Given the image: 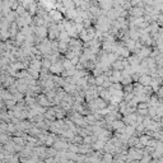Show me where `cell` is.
I'll return each mask as SVG.
<instances>
[{"instance_id":"1","label":"cell","mask_w":163,"mask_h":163,"mask_svg":"<svg viewBox=\"0 0 163 163\" xmlns=\"http://www.w3.org/2000/svg\"><path fill=\"white\" fill-rule=\"evenodd\" d=\"M49 14L51 15V18H52V19L55 21L56 23H59V22H63V21L65 19V15H64V13H61V11L57 10L56 8H54V9L49 10Z\"/></svg>"},{"instance_id":"2","label":"cell","mask_w":163,"mask_h":163,"mask_svg":"<svg viewBox=\"0 0 163 163\" xmlns=\"http://www.w3.org/2000/svg\"><path fill=\"white\" fill-rule=\"evenodd\" d=\"M64 65H63V61H57V63H54L50 68V71L52 74H56V75H61L63 71H64Z\"/></svg>"},{"instance_id":"3","label":"cell","mask_w":163,"mask_h":163,"mask_svg":"<svg viewBox=\"0 0 163 163\" xmlns=\"http://www.w3.org/2000/svg\"><path fill=\"white\" fill-rule=\"evenodd\" d=\"M144 14H145V9L144 8H140V7H131L129 9V15L131 17H144Z\"/></svg>"},{"instance_id":"4","label":"cell","mask_w":163,"mask_h":163,"mask_svg":"<svg viewBox=\"0 0 163 163\" xmlns=\"http://www.w3.org/2000/svg\"><path fill=\"white\" fill-rule=\"evenodd\" d=\"M34 34L38 36V37H42V38L47 37V36H49V27H46V26H36Z\"/></svg>"},{"instance_id":"5","label":"cell","mask_w":163,"mask_h":163,"mask_svg":"<svg viewBox=\"0 0 163 163\" xmlns=\"http://www.w3.org/2000/svg\"><path fill=\"white\" fill-rule=\"evenodd\" d=\"M152 51H153V47H152V46H145V45H144L142 49L139 50L138 55L140 56L142 59H144V57H149L150 55H152Z\"/></svg>"},{"instance_id":"6","label":"cell","mask_w":163,"mask_h":163,"mask_svg":"<svg viewBox=\"0 0 163 163\" xmlns=\"http://www.w3.org/2000/svg\"><path fill=\"white\" fill-rule=\"evenodd\" d=\"M153 80V77L149 74H143L139 78V83H142L143 86H150V83Z\"/></svg>"},{"instance_id":"7","label":"cell","mask_w":163,"mask_h":163,"mask_svg":"<svg viewBox=\"0 0 163 163\" xmlns=\"http://www.w3.org/2000/svg\"><path fill=\"white\" fill-rule=\"evenodd\" d=\"M45 117L51 120V121H55L56 120V115H55V108H54V106L49 107L47 108V111L45 112Z\"/></svg>"},{"instance_id":"8","label":"cell","mask_w":163,"mask_h":163,"mask_svg":"<svg viewBox=\"0 0 163 163\" xmlns=\"http://www.w3.org/2000/svg\"><path fill=\"white\" fill-rule=\"evenodd\" d=\"M122 79V70H113L112 77H110V80L113 82H121Z\"/></svg>"},{"instance_id":"9","label":"cell","mask_w":163,"mask_h":163,"mask_svg":"<svg viewBox=\"0 0 163 163\" xmlns=\"http://www.w3.org/2000/svg\"><path fill=\"white\" fill-rule=\"evenodd\" d=\"M128 59H129V61H130V65H140L142 57L139 56L138 54H131Z\"/></svg>"},{"instance_id":"10","label":"cell","mask_w":163,"mask_h":163,"mask_svg":"<svg viewBox=\"0 0 163 163\" xmlns=\"http://www.w3.org/2000/svg\"><path fill=\"white\" fill-rule=\"evenodd\" d=\"M69 49H70V46H69L68 42H66V41H61V40H59V51L61 52L63 55H64V54H65L66 51H68Z\"/></svg>"},{"instance_id":"11","label":"cell","mask_w":163,"mask_h":163,"mask_svg":"<svg viewBox=\"0 0 163 163\" xmlns=\"http://www.w3.org/2000/svg\"><path fill=\"white\" fill-rule=\"evenodd\" d=\"M99 97H102L103 99L110 102L111 101V97H112V93L110 92V89H108V88H105V89H102L101 92H99Z\"/></svg>"},{"instance_id":"12","label":"cell","mask_w":163,"mask_h":163,"mask_svg":"<svg viewBox=\"0 0 163 163\" xmlns=\"http://www.w3.org/2000/svg\"><path fill=\"white\" fill-rule=\"evenodd\" d=\"M105 144H106V142L98 139V140H96L94 143H92V148H93V150H103Z\"/></svg>"},{"instance_id":"13","label":"cell","mask_w":163,"mask_h":163,"mask_svg":"<svg viewBox=\"0 0 163 163\" xmlns=\"http://www.w3.org/2000/svg\"><path fill=\"white\" fill-rule=\"evenodd\" d=\"M65 56V55H64ZM63 65H64V69L65 70H69V69H74V68H77V66L71 63V60L70 59H68V57H64L63 59Z\"/></svg>"},{"instance_id":"14","label":"cell","mask_w":163,"mask_h":163,"mask_svg":"<svg viewBox=\"0 0 163 163\" xmlns=\"http://www.w3.org/2000/svg\"><path fill=\"white\" fill-rule=\"evenodd\" d=\"M5 18H7V21L9 22V23H13V22H15L17 21V18H18V13L15 10H10L9 13L5 15Z\"/></svg>"},{"instance_id":"15","label":"cell","mask_w":163,"mask_h":163,"mask_svg":"<svg viewBox=\"0 0 163 163\" xmlns=\"http://www.w3.org/2000/svg\"><path fill=\"white\" fill-rule=\"evenodd\" d=\"M38 2L36 0V2H33L31 5L28 7V13L31 14V15H36V13H37V9H38Z\"/></svg>"},{"instance_id":"16","label":"cell","mask_w":163,"mask_h":163,"mask_svg":"<svg viewBox=\"0 0 163 163\" xmlns=\"http://www.w3.org/2000/svg\"><path fill=\"white\" fill-rule=\"evenodd\" d=\"M79 37H80V40H82L83 42H89L90 40H92V38H90V36L88 34V31H87V28H84L83 31L79 33Z\"/></svg>"},{"instance_id":"17","label":"cell","mask_w":163,"mask_h":163,"mask_svg":"<svg viewBox=\"0 0 163 163\" xmlns=\"http://www.w3.org/2000/svg\"><path fill=\"white\" fill-rule=\"evenodd\" d=\"M124 63H122V60H116V61H113L112 63V69L113 70H124Z\"/></svg>"},{"instance_id":"18","label":"cell","mask_w":163,"mask_h":163,"mask_svg":"<svg viewBox=\"0 0 163 163\" xmlns=\"http://www.w3.org/2000/svg\"><path fill=\"white\" fill-rule=\"evenodd\" d=\"M126 124L124 122V120H115V121L112 122V129H113V131L115 130H117V129H121V128H124Z\"/></svg>"},{"instance_id":"19","label":"cell","mask_w":163,"mask_h":163,"mask_svg":"<svg viewBox=\"0 0 163 163\" xmlns=\"http://www.w3.org/2000/svg\"><path fill=\"white\" fill-rule=\"evenodd\" d=\"M61 2H63L64 7H65L66 9H75V8H77L74 0H61Z\"/></svg>"},{"instance_id":"20","label":"cell","mask_w":163,"mask_h":163,"mask_svg":"<svg viewBox=\"0 0 163 163\" xmlns=\"http://www.w3.org/2000/svg\"><path fill=\"white\" fill-rule=\"evenodd\" d=\"M113 161H115V155H113L112 153H107V152H105L103 155H102V162L108 163V162H113Z\"/></svg>"},{"instance_id":"21","label":"cell","mask_w":163,"mask_h":163,"mask_svg":"<svg viewBox=\"0 0 163 163\" xmlns=\"http://www.w3.org/2000/svg\"><path fill=\"white\" fill-rule=\"evenodd\" d=\"M70 34H69V32L68 31H61L60 32V36H59V40H61V41H66L69 44L70 42Z\"/></svg>"},{"instance_id":"22","label":"cell","mask_w":163,"mask_h":163,"mask_svg":"<svg viewBox=\"0 0 163 163\" xmlns=\"http://www.w3.org/2000/svg\"><path fill=\"white\" fill-rule=\"evenodd\" d=\"M125 130H126V134H128L129 136L135 135V132H136V128H135L134 125H126L125 126Z\"/></svg>"},{"instance_id":"23","label":"cell","mask_w":163,"mask_h":163,"mask_svg":"<svg viewBox=\"0 0 163 163\" xmlns=\"http://www.w3.org/2000/svg\"><path fill=\"white\" fill-rule=\"evenodd\" d=\"M135 45H136V40H132V38H129L128 41L125 42V46L128 47L131 52H132V50L135 49Z\"/></svg>"},{"instance_id":"24","label":"cell","mask_w":163,"mask_h":163,"mask_svg":"<svg viewBox=\"0 0 163 163\" xmlns=\"http://www.w3.org/2000/svg\"><path fill=\"white\" fill-rule=\"evenodd\" d=\"M10 138H11V135H9L8 132H0V144L8 143Z\"/></svg>"},{"instance_id":"25","label":"cell","mask_w":163,"mask_h":163,"mask_svg":"<svg viewBox=\"0 0 163 163\" xmlns=\"http://www.w3.org/2000/svg\"><path fill=\"white\" fill-rule=\"evenodd\" d=\"M92 74L97 78V77H99V75H102V74H105V70H103V68H99V66H96V68L92 70Z\"/></svg>"},{"instance_id":"26","label":"cell","mask_w":163,"mask_h":163,"mask_svg":"<svg viewBox=\"0 0 163 163\" xmlns=\"http://www.w3.org/2000/svg\"><path fill=\"white\" fill-rule=\"evenodd\" d=\"M121 83H122V86H128V84L134 83V80H132V75H126V77H122Z\"/></svg>"},{"instance_id":"27","label":"cell","mask_w":163,"mask_h":163,"mask_svg":"<svg viewBox=\"0 0 163 163\" xmlns=\"http://www.w3.org/2000/svg\"><path fill=\"white\" fill-rule=\"evenodd\" d=\"M122 101H124V97H121V96L112 94V97H111V101H110V102H112V103H116V105H119L120 102H122Z\"/></svg>"},{"instance_id":"28","label":"cell","mask_w":163,"mask_h":163,"mask_svg":"<svg viewBox=\"0 0 163 163\" xmlns=\"http://www.w3.org/2000/svg\"><path fill=\"white\" fill-rule=\"evenodd\" d=\"M51 65H52V61H51L50 59H47V57H44V59H42V68L50 69V68H51Z\"/></svg>"},{"instance_id":"29","label":"cell","mask_w":163,"mask_h":163,"mask_svg":"<svg viewBox=\"0 0 163 163\" xmlns=\"http://www.w3.org/2000/svg\"><path fill=\"white\" fill-rule=\"evenodd\" d=\"M152 161H153L152 154L147 153V154H144V155H143V158L140 159V163H148V162H152Z\"/></svg>"},{"instance_id":"30","label":"cell","mask_w":163,"mask_h":163,"mask_svg":"<svg viewBox=\"0 0 163 163\" xmlns=\"http://www.w3.org/2000/svg\"><path fill=\"white\" fill-rule=\"evenodd\" d=\"M0 132H8V122L0 120Z\"/></svg>"},{"instance_id":"31","label":"cell","mask_w":163,"mask_h":163,"mask_svg":"<svg viewBox=\"0 0 163 163\" xmlns=\"http://www.w3.org/2000/svg\"><path fill=\"white\" fill-rule=\"evenodd\" d=\"M64 55H65V57H68V59H70V60H71V59H74L75 56H78L77 54H75V51H73L71 49H69L68 51H66V52L64 54Z\"/></svg>"},{"instance_id":"32","label":"cell","mask_w":163,"mask_h":163,"mask_svg":"<svg viewBox=\"0 0 163 163\" xmlns=\"http://www.w3.org/2000/svg\"><path fill=\"white\" fill-rule=\"evenodd\" d=\"M136 112L139 115H143V116H148V115H149V107L148 108H138Z\"/></svg>"},{"instance_id":"33","label":"cell","mask_w":163,"mask_h":163,"mask_svg":"<svg viewBox=\"0 0 163 163\" xmlns=\"http://www.w3.org/2000/svg\"><path fill=\"white\" fill-rule=\"evenodd\" d=\"M27 10H28V9H27V8H24V7H23V5L21 4L15 11L18 13V15H23V14H26V11H27Z\"/></svg>"},{"instance_id":"34","label":"cell","mask_w":163,"mask_h":163,"mask_svg":"<svg viewBox=\"0 0 163 163\" xmlns=\"http://www.w3.org/2000/svg\"><path fill=\"white\" fill-rule=\"evenodd\" d=\"M124 92L129 93V92H134V83L128 84V86H124Z\"/></svg>"},{"instance_id":"35","label":"cell","mask_w":163,"mask_h":163,"mask_svg":"<svg viewBox=\"0 0 163 163\" xmlns=\"http://www.w3.org/2000/svg\"><path fill=\"white\" fill-rule=\"evenodd\" d=\"M134 96H135V93H134V92H129V93H125V94H124V99H125L126 102H129V101H131L132 98H134Z\"/></svg>"},{"instance_id":"36","label":"cell","mask_w":163,"mask_h":163,"mask_svg":"<svg viewBox=\"0 0 163 163\" xmlns=\"http://www.w3.org/2000/svg\"><path fill=\"white\" fill-rule=\"evenodd\" d=\"M152 121H153V119H152V117H150L149 115H148V116L144 117V121H143V124H144V126H145V128H148V126H149L150 124H152Z\"/></svg>"},{"instance_id":"37","label":"cell","mask_w":163,"mask_h":163,"mask_svg":"<svg viewBox=\"0 0 163 163\" xmlns=\"http://www.w3.org/2000/svg\"><path fill=\"white\" fill-rule=\"evenodd\" d=\"M155 115H157V107H155V106H150V107H149V116L153 119Z\"/></svg>"},{"instance_id":"38","label":"cell","mask_w":163,"mask_h":163,"mask_svg":"<svg viewBox=\"0 0 163 163\" xmlns=\"http://www.w3.org/2000/svg\"><path fill=\"white\" fill-rule=\"evenodd\" d=\"M84 143H87V144H92V143H93V138H92V135H87V136H84Z\"/></svg>"},{"instance_id":"39","label":"cell","mask_w":163,"mask_h":163,"mask_svg":"<svg viewBox=\"0 0 163 163\" xmlns=\"http://www.w3.org/2000/svg\"><path fill=\"white\" fill-rule=\"evenodd\" d=\"M148 107H149L148 102H139L138 103V108H148Z\"/></svg>"},{"instance_id":"40","label":"cell","mask_w":163,"mask_h":163,"mask_svg":"<svg viewBox=\"0 0 163 163\" xmlns=\"http://www.w3.org/2000/svg\"><path fill=\"white\" fill-rule=\"evenodd\" d=\"M45 162H46V163H52V162H55V157H46Z\"/></svg>"},{"instance_id":"41","label":"cell","mask_w":163,"mask_h":163,"mask_svg":"<svg viewBox=\"0 0 163 163\" xmlns=\"http://www.w3.org/2000/svg\"><path fill=\"white\" fill-rule=\"evenodd\" d=\"M157 94H158L159 98H163V86H161V88L158 89V92H155Z\"/></svg>"},{"instance_id":"42","label":"cell","mask_w":163,"mask_h":163,"mask_svg":"<svg viewBox=\"0 0 163 163\" xmlns=\"http://www.w3.org/2000/svg\"><path fill=\"white\" fill-rule=\"evenodd\" d=\"M159 34H161V37L163 38V28H162V27L159 28Z\"/></svg>"},{"instance_id":"43","label":"cell","mask_w":163,"mask_h":163,"mask_svg":"<svg viewBox=\"0 0 163 163\" xmlns=\"http://www.w3.org/2000/svg\"><path fill=\"white\" fill-rule=\"evenodd\" d=\"M18 2H19V3H21V2H22V0H18Z\"/></svg>"}]
</instances>
